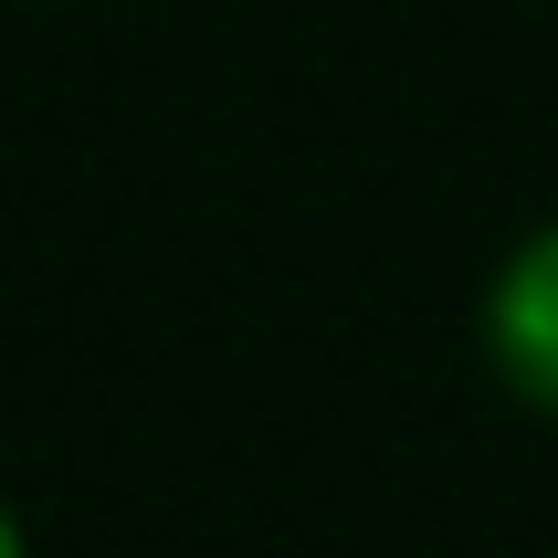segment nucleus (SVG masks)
I'll use <instances>...</instances> for the list:
<instances>
[{"label": "nucleus", "instance_id": "nucleus-1", "mask_svg": "<svg viewBox=\"0 0 558 558\" xmlns=\"http://www.w3.org/2000/svg\"><path fill=\"white\" fill-rule=\"evenodd\" d=\"M485 359L527 411L558 422V221H537L527 243L485 284Z\"/></svg>", "mask_w": 558, "mask_h": 558}, {"label": "nucleus", "instance_id": "nucleus-2", "mask_svg": "<svg viewBox=\"0 0 558 558\" xmlns=\"http://www.w3.org/2000/svg\"><path fill=\"white\" fill-rule=\"evenodd\" d=\"M0 558H32V537H22V517H11V496H0Z\"/></svg>", "mask_w": 558, "mask_h": 558}]
</instances>
